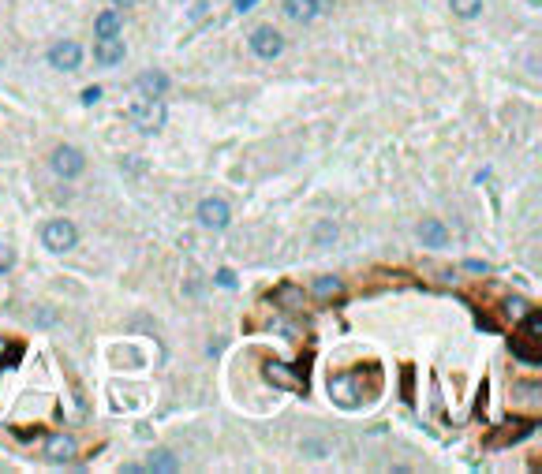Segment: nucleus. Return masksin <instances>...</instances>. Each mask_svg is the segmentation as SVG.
<instances>
[{"mask_svg": "<svg viewBox=\"0 0 542 474\" xmlns=\"http://www.w3.org/2000/svg\"><path fill=\"white\" fill-rule=\"evenodd\" d=\"M42 243L52 250V254H68V250L79 243V228L71 225V220L57 217V220H49V225L42 228Z\"/></svg>", "mask_w": 542, "mask_h": 474, "instance_id": "nucleus-1", "label": "nucleus"}, {"mask_svg": "<svg viewBox=\"0 0 542 474\" xmlns=\"http://www.w3.org/2000/svg\"><path fill=\"white\" fill-rule=\"evenodd\" d=\"M250 52H255L258 60H277V57L284 52L281 30H277V26H270V23H262L258 30H250Z\"/></svg>", "mask_w": 542, "mask_h": 474, "instance_id": "nucleus-2", "label": "nucleus"}, {"mask_svg": "<svg viewBox=\"0 0 542 474\" xmlns=\"http://www.w3.org/2000/svg\"><path fill=\"white\" fill-rule=\"evenodd\" d=\"M127 116H131V120H135L142 131H161V127H165V101L139 97V101L127 109Z\"/></svg>", "mask_w": 542, "mask_h": 474, "instance_id": "nucleus-3", "label": "nucleus"}, {"mask_svg": "<svg viewBox=\"0 0 542 474\" xmlns=\"http://www.w3.org/2000/svg\"><path fill=\"white\" fill-rule=\"evenodd\" d=\"M49 168L57 172L60 179H75V176H83V168H86V157L79 153L75 146H57L49 153Z\"/></svg>", "mask_w": 542, "mask_h": 474, "instance_id": "nucleus-4", "label": "nucleus"}, {"mask_svg": "<svg viewBox=\"0 0 542 474\" xmlns=\"http://www.w3.org/2000/svg\"><path fill=\"white\" fill-rule=\"evenodd\" d=\"M49 64L57 71H75L83 64V45L71 42V37H60V42L49 45Z\"/></svg>", "mask_w": 542, "mask_h": 474, "instance_id": "nucleus-5", "label": "nucleus"}, {"mask_svg": "<svg viewBox=\"0 0 542 474\" xmlns=\"http://www.w3.org/2000/svg\"><path fill=\"white\" fill-rule=\"evenodd\" d=\"M229 220H232V209L224 199H202L198 202V225L202 228L221 232V228H229Z\"/></svg>", "mask_w": 542, "mask_h": 474, "instance_id": "nucleus-6", "label": "nucleus"}, {"mask_svg": "<svg viewBox=\"0 0 542 474\" xmlns=\"http://www.w3.org/2000/svg\"><path fill=\"white\" fill-rule=\"evenodd\" d=\"M415 235H419V243H422V247H430V250L449 247V228L442 225L438 217H422V220H419V228H415Z\"/></svg>", "mask_w": 542, "mask_h": 474, "instance_id": "nucleus-7", "label": "nucleus"}, {"mask_svg": "<svg viewBox=\"0 0 542 474\" xmlns=\"http://www.w3.org/2000/svg\"><path fill=\"white\" fill-rule=\"evenodd\" d=\"M139 94L142 97H154V101H165V94H168V75L165 71H157V68H146L139 75Z\"/></svg>", "mask_w": 542, "mask_h": 474, "instance_id": "nucleus-8", "label": "nucleus"}, {"mask_svg": "<svg viewBox=\"0 0 542 474\" xmlns=\"http://www.w3.org/2000/svg\"><path fill=\"white\" fill-rule=\"evenodd\" d=\"M94 57L101 68H116L124 57H127V45L120 42V34H113V37H98V49H94Z\"/></svg>", "mask_w": 542, "mask_h": 474, "instance_id": "nucleus-9", "label": "nucleus"}, {"mask_svg": "<svg viewBox=\"0 0 542 474\" xmlns=\"http://www.w3.org/2000/svg\"><path fill=\"white\" fill-rule=\"evenodd\" d=\"M75 456H79V444L68 437V433H52V437L45 441V459H52V463H71Z\"/></svg>", "mask_w": 542, "mask_h": 474, "instance_id": "nucleus-10", "label": "nucleus"}, {"mask_svg": "<svg viewBox=\"0 0 542 474\" xmlns=\"http://www.w3.org/2000/svg\"><path fill=\"white\" fill-rule=\"evenodd\" d=\"M281 11L292 23H314V19H318V11H322V0H284Z\"/></svg>", "mask_w": 542, "mask_h": 474, "instance_id": "nucleus-11", "label": "nucleus"}, {"mask_svg": "<svg viewBox=\"0 0 542 474\" xmlns=\"http://www.w3.org/2000/svg\"><path fill=\"white\" fill-rule=\"evenodd\" d=\"M120 26H124L120 11H116V8H105L101 16L94 19V37H113V34H120Z\"/></svg>", "mask_w": 542, "mask_h": 474, "instance_id": "nucleus-12", "label": "nucleus"}, {"mask_svg": "<svg viewBox=\"0 0 542 474\" xmlns=\"http://www.w3.org/2000/svg\"><path fill=\"white\" fill-rule=\"evenodd\" d=\"M314 295L318 299H333V295H340L345 292V284L337 280V276H318V280H314V288H311Z\"/></svg>", "mask_w": 542, "mask_h": 474, "instance_id": "nucleus-13", "label": "nucleus"}, {"mask_svg": "<svg viewBox=\"0 0 542 474\" xmlns=\"http://www.w3.org/2000/svg\"><path fill=\"white\" fill-rule=\"evenodd\" d=\"M180 463H176V456L173 452H154L150 459H146V467L142 470H154V474H165V470H176Z\"/></svg>", "mask_w": 542, "mask_h": 474, "instance_id": "nucleus-14", "label": "nucleus"}, {"mask_svg": "<svg viewBox=\"0 0 542 474\" xmlns=\"http://www.w3.org/2000/svg\"><path fill=\"white\" fill-rule=\"evenodd\" d=\"M449 8H453V16H460V19H475L483 11V0H449Z\"/></svg>", "mask_w": 542, "mask_h": 474, "instance_id": "nucleus-15", "label": "nucleus"}, {"mask_svg": "<svg viewBox=\"0 0 542 474\" xmlns=\"http://www.w3.org/2000/svg\"><path fill=\"white\" fill-rule=\"evenodd\" d=\"M337 220H322V225L318 228H314V243H318V247H329V243H333L337 239Z\"/></svg>", "mask_w": 542, "mask_h": 474, "instance_id": "nucleus-16", "label": "nucleus"}, {"mask_svg": "<svg viewBox=\"0 0 542 474\" xmlns=\"http://www.w3.org/2000/svg\"><path fill=\"white\" fill-rule=\"evenodd\" d=\"M505 314H509V318H527V302L520 295H509L505 299Z\"/></svg>", "mask_w": 542, "mask_h": 474, "instance_id": "nucleus-17", "label": "nucleus"}, {"mask_svg": "<svg viewBox=\"0 0 542 474\" xmlns=\"http://www.w3.org/2000/svg\"><path fill=\"white\" fill-rule=\"evenodd\" d=\"M11 266H16V250H11V247H4V243H0V273H8Z\"/></svg>", "mask_w": 542, "mask_h": 474, "instance_id": "nucleus-18", "label": "nucleus"}, {"mask_svg": "<svg viewBox=\"0 0 542 474\" xmlns=\"http://www.w3.org/2000/svg\"><path fill=\"white\" fill-rule=\"evenodd\" d=\"M236 284H240V280H236L232 269H217V288H229V292H232Z\"/></svg>", "mask_w": 542, "mask_h": 474, "instance_id": "nucleus-19", "label": "nucleus"}, {"mask_svg": "<svg viewBox=\"0 0 542 474\" xmlns=\"http://www.w3.org/2000/svg\"><path fill=\"white\" fill-rule=\"evenodd\" d=\"M98 101H101V90H98V86L83 90V105H98Z\"/></svg>", "mask_w": 542, "mask_h": 474, "instance_id": "nucleus-20", "label": "nucleus"}, {"mask_svg": "<svg viewBox=\"0 0 542 474\" xmlns=\"http://www.w3.org/2000/svg\"><path fill=\"white\" fill-rule=\"evenodd\" d=\"M255 4H258V0H232V8H236V11H250Z\"/></svg>", "mask_w": 542, "mask_h": 474, "instance_id": "nucleus-21", "label": "nucleus"}, {"mask_svg": "<svg viewBox=\"0 0 542 474\" xmlns=\"http://www.w3.org/2000/svg\"><path fill=\"white\" fill-rule=\"evenodd\" d=\"M116 8H131V4H139V0H113Z\"/></svg>", "mask_w": 542, "mask_h": 474, "instance_id": "nucleus-22", "label": "nucleus"}]
</instances>
